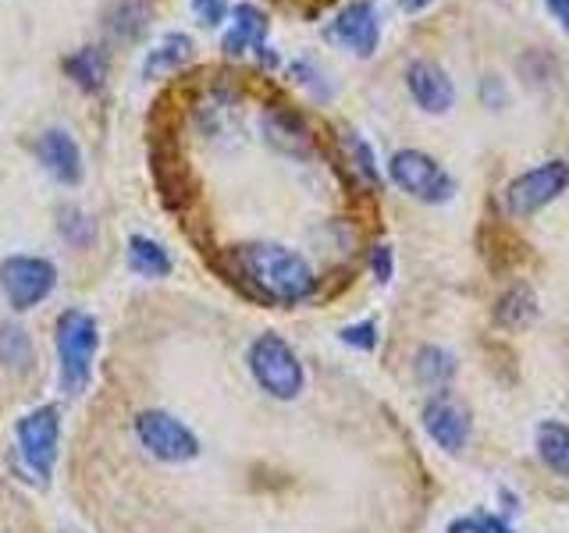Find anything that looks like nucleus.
<instances>
[{"instance_id":"nucleus-30","label":"nucleus","mask_w":569,"mask_h":533,"mask_svg":"<svg viewBox=\"0 0 569 533\" xmlns=\"http://www.w3.org/2000/svg\"><path fill=\"white\" fill-rule=\"evenodd\" d=\"M292 76H296L302 86H310L317 97H328V86L320 82V79H325V71H320L313 61H296V64H292Z\"/></svg>"},{"instance_id":"nucleus-2","label":"nucleus","mask_w":569,"mask_h":533,"mask_svg":"<svg viewBox=\"0 0 569 533\" xmlns=\"http://www.w3.org/2000/svg\"><path fill=\"white\" fill-rule=\"evenodd\" d=\"M58 360H61V391L82 395L93 381V360L100 349V328L86 310H64L58 316Z\"/></svg>"},{"instance_id":"nucleus-26","label":"nucleus","mask_w":569,"mask_h":533,"mask_svg":"<svg viewBox=\"0 0 569 533\" xmlns=\"http://www.w3.org/2000/svg\"><path fill=\"white\" fill-rule=\"evenodd\" d=\"M449 533H512L506 520H498V515H462V520H452L449 523Z\"/></svg>"},{"instance_id":"nucleus-1","label":"nucleus","mask_w":569,"mask_h":533,"mask_svg":"<svg viewBox=\"0 0 569 533\" xmlns=\"http://www.w3.org/2000/svg\"><path fill=\"white\" fill-rule=\"evenodd\" d=\"M239 278L249 284V295L263 302H278V306H296V302L310 299L317 289L313 266L292 253L289 245L274 242H253L242 245L236 253Z\"/></svg>"},{"instance_id":"nucleus-12","label":"nucleus","mask_w":569,"mask_h":533,"mask_svg":"<svg viewBox=\"0 0 569 533\" xmlns=\"http://www.w3.org/2000/svg\"><path fill=\"white\" fill-rule=\"evenodd\" d=\"M36 157H40V164L58 178L61 185L82 182V150L64 129H47L36 139Z\"/></svg>"},{"instance_id":"nucleus-21","label":"nucleus","mask_w":569,"mask_h":533,"mask_svg":"<svg viewBox=\"0 0 569 533\" xmlns=\"http://www.w3.org/2000/svg\"><path fill=\"white\" fill-rule=\"evenodd\" d=\"M413 370H417V381H420L423 388L445 391V388L452 384V378H456V355H452V352H445V349H438V345H423V349L417 352Z\"/></svg>"},{"instance_id":"nucleus-11","label":"nucleus","mask_w":569,"mask_h":533,"mask_svg":"<svg viewBox=\"0 0 569 533\" xmlns=\"http://www.w3.org/2000/svg\"><path fill=\"white\" fill-rule=\"evenodd\" d=\"M423 431L431 434V441L445 452H462L470 441V416L467 409L449 402L445 395L431 399L423 405Z\"/></svg>"},{"instance_id":"nucleus-7","label":"nucleus","mask_w":569,"mask_h":533,"mask_svg":"<svg viewBox=\"0 0 569 533\" xmlns=\"http://www.w3.org/2000/svg\"><path fill=\"white\" fill-rule=\"evenodd\" d=\"M18 452H22L26 466L40 476L50 480L53 462H58V444H61V413L58 405H40L29 416L18 420Z\"/></svg>"},{"instance_id":"nucleus-19","label":"nucleus","mask_w":569,"mask_h":533,"mask_svg":"<svg viewBox=\"0 0 569 533\" xmlns=\"http://www.w3.org/2000/svg\"><path fill=\"white\" fill-rule=\"evenodd\" d=\"M533 444L548 470H556L559 476H569V426L559 420H545L533 431Z\"/></svg>"},{"instance_id":"nucleus-33","label":"nucleus","mask_w":569,"mask_h":533,"mask_svg":"<svg viewBox=\"0 0 569 533\" xmlns=\"http://www.w3.org/2000/svg\"><path fill=\"white\" fill-rule=\"evenodd\" d=\"M435 0H399V8L406 11V14H420V11H427L431 8Z\"/></svg>"},{"instance_id":"nucleus-22","label":"nucleus","mask_w":569,"mask_h":533,"mask_svg":"<svg viewBox=\"0 0 569 533\" xmlns=\"http://www.w3.org/2000/svg\"><path fill=\"white\" fill-rule=\"evenodd\" d=\"M0 363L8 370H32L36 363V345L26 328L18 324H0Z\"/></svg>"},{"instance_id":"nucleus-17","label":"nucleus","mask_w":569,"mask_h":533,"mask_svg":"<svg viewBox=\"0 0 569 533\" xmlns=\"http://www.w3.org/2000/svg\"><path fill=\"white\" fill-rule=\"evenodd\" d=\"M150 4L147 0H118V4L107 11V32L114 36V40H121V43H132V40H139L142 32H147V26H150Z\"/></svg>"},{"instance_id":"nucleus-25","label":"nucleus","mask_w":569,"mask_h":533,"mask_svg":"<svg viewBox=\"0 0 569 533\" xmlns=\"http://www.w3.org/2000/svg\"><path fill=\"white\" fill-rule=\"evenodd\" d=\"M520 76L527 79V86H545L551 76H556V64H551V58L548 53H541V50H527L523 58H520Z\"/></svg>"},{"instance_id":"nucleus-9","label":"nucleus","mask_w":569,"mask_h":533,"mask_svg":"<svg viewBox=\"0 0 569 533\" xmlns=\"http://www.w3.org/2000/svg\"><path fill=\"white\" fill-rule=\"evenodd\" d=\"M328 40L342 43L346 50L370 58L381 43V18L373 0H349V4L331 18L328 26Z\"/></svg>"},{"instance_id":"nucleus-5","label":"nucleus","mask_w":569,"mask_h":533,"mask_svg":"<svg viewBox=\"0 0 569 533\" xmlns=\"http://www.w3.org/2000/svg\"><path fill=\"white\" fill-rule=\"evenodd\" d=\"M566 189H569V164L566 160H545V164L523 171L520 178H512L502 192V203H506V213H512V218H530V213L556 203Z\"/></svg>"},{"instance_id":"nucleus-6","label":"nucleus","mask_w":569,"mask_h":533,"mask_svg":"<svg viewBox=\"0 0 569 533\" xmlns=\"http://www.w3.org/2000/svg\"><path fill=\"white\" fill-rule=\"evenodd\" d=\"M53 289H58V266L43 257H8L0 263V292L18 313L36 310Z\"/></svg>"},{"instance_id":"nucleus-3","label":"nucleus","mask_w":569,"mask_h":533,"mask_svg":"<svg viewBox=\"0 0 569 533\" xmlns=\"http://www.w3.org/2000/svg\"><path fill=\"white\" fill-rule=\"evenodd\" d=\"M246 363H249V373H253V381L271 399L292 402L302 395V388H307V373H302L299 355L278 334H260L257 342L249 345Z\"/></svg>"},{"instance_id":"nucleus-18","label":"nucleus","mask_w":569,"mask_h":533,"mask_svg":"<svg viewBox=\"0 0 569 533\" xmlns=\"http://www.w3.org/2000/svg\"><path fill=\"white\" fill-rule=\"evenodd\" d=\"M189 58H192V40H189V36L186 32H168L164 40H160L147 53V61H142V76H147V79L168 76V71L182 68Z\"/></svg>"},{"instance_id":"nucleus-28","label":"nucleus","mask_w":569,"mask_h":533,"mask_svg":"<svg viewBox=\"0 0 569 533\" xmlns=\"http://www.w3.org/2000/svg\"><path fill=\"white\" fill-rule=\"evenodd\" d=\"M192 11L207 29H218L231 14V4H228V0H192Z\"/></svg>"},{"instance_id":"nucleus-23","label":"nucleus","mask_w":569,"mask_h":533,"mask_svg":"<svg viewBox=\"0 0 569 533\" xmlns=\"http://www.w3.org/2000/svg\"><path fill=\"white\" fill-rule=\"evenodd\" d=\"M58 231H61V239L68 245H76V249H89L97 242V221L89 218V213H82L79 207H61L58 210Z\"/></svg>"},{"instance_id":"nucleus-20","label":"nucleus","mask_w":569,"mask_h":533,"mask_svg":"<svg viewBox=\"0 0 569 533\" xmlns=\"http://www.w3.org/2000/svg\"><path fill=\"white\" fill-rule=\"evenodd\" d=\"M129 266H132V274L157 281V278H168L174 263L160 242H153L147 235H132L129 239Z\"/></svg>"},{"instance_id":"nucleus-27","label":"nucleus","mask_w":569,"mask_h":533,"mask_svg":"<svg viewBox=\"0 0 569 533\" xmlns=\"http://www.w3.org/2000/svg\"><path fill=\"white\" fill-rule=\"evenodd\" d=\"M342 338L346 345H352V349H360V352H373L378 349V324L373 320H360V324H349V328H342Z\"/></svg>"},{"instance_id":"nucleus-8","label":"nucleus","mask_w":569,"mask_h":533,"mask_svg":"<svg viewBox=\"0 0 569 533\" xmlns=\"http://www.w3.org/2000/svg\"><path fill=\"white\" fill-rule=\"evenodd\" d=\"M136 434L142 441V449L160 462H189L200 455V438H196L178 416L164 413V409H147V413H139Z\"/></svg>"},{"instance_id":"nucleus-14","label":"nucleus","mask_w":569,"mask_h":533,"mask_svg":"<svg viewBox=\"0 0 569 533\" xmlns=\"http://www.w3.org/2000/svg\"><path fill=\"white\" fill-rule=\"evenodd\" d=\"M267 32H271V18L257 4H236L231 8V29L224 32V53L228 58H242V53H260L267 47Z\"/></svg>"},{"instance_id":"nucleus-16","label":"nucleus","mask_w":569,"mask_h":533,"mask_svg":"<svg viewBox=\"0 0 569 533\" xmlns=\"http://www.w3.org/2000/svg\"><path fill=\"white\" fill-rule=\"evenodd\" d=\"M533 316H538V299L527 289V284H512V289L498 299L495 306V324L506 328V331H523L533 324Z\"/></svg>"},{"instance_id":"nucleus-29","label":"nucleus","mask_w":569,"mask_h":533,"mask_svg":"<svg viewBox=\"0 0 569 533\" xmlns=\"http://www.w3.org/2000/svg\"><path fill=\"white\" fill-rule=\"evenodd\" d=\"M370 271H373V278H378L381 284H388L391 281V271H396V253H391V245H373L370 249Z\"/></svg>"},{"instance_id":"nucleus-15","label":"nucleus","mask_w":569,"mask_h":533,"mask_svg":"<svg viewBox=\"0 0 569 533\" xmlns=\"http://www.w3.org/2000/svg\"><path fill=\"white\" fill-rule=\"evenodd\" d=\"M64 76L76 82L82 93H103L107 86V53L100 47H82L64 58Z\"/></svg>"},{"instance_id":"nucleus-10","label":"nucleus","mask_w":569,"mask_h":533,"mask_svg":"<svg viewBox=\"0 0 569 533\" xmlns=\"http://www.w3.org/2000/svg\"><path fill=\"white\" fill-rule=\"evenodd\" d=\"M406 89H409V97L417 100L420 111H427V114H449L452 103H456V86L449 79V71H445L438 61H427V58L409 61Z\"/></svg>"},{"instance_id":"nucleus-13","label":"nucleus","mask_w":569,"mask_h":533,"mask_svg":"<svg viewBox=\"0 0 569 533\" xmlns=\"http://www.w3.org/2000/svg\"><path fill=\"white\" fill-rule=\"evenodd\" d=\"M263 135L267 142H271L274 150L289 153V157H310L313 153V135L307 129V121H302V114H296L292 107H267L263 111Z\"/></svg>"},{"instance_id":"nucleus-24","label":"nucleus","mask_w":569,"mask_h":533,"mask_svg":"<svg viewBox=\"0 0 569 533\" xmlns=\"http://www.w3.org/2000/svg\"><path fill=\"white\" fill-rule=\"evenodd\" d=\"M342 150L349 157V164L352 171L363 178V182H370L373 189L381 185V171H378V160H373V150H370V142L363 135H356V132H342Z\"/></svg>"},{"instance_id":"nucleus-32","label":"nucleus","mask_w":569,"mask_h":533,"mask_svg":"<svg viewBox=\"0 0 569 533\" xmlns=\"http://www.w3.org/2000/svg\"><path fill=\"white\" fill-rule=\"evenodd\" d=\"M545 8H548V14L559 22V29L569 36V0H545Z\"/></svg>"},{"instance_id":"nucleus-31","label":"nucleus","mask_w":569,"mask_h":533,"mask_svg":"<svg viewBox=\"0 0 569 533\" xmlns=\"http://www.w3.org/2000/svg\"><path fill=\"white\" fill-rule=\"evenodd\" d=\"M477 93L480 100H485V107H491V111H498V107L506 103V82L498 79V76H485L477 86Z\"/></svg>"},{"instance_id":"nucleus-4","label":"nucleus","mask_w":569,"mask_h":533,"mask_svg":"<svg viewBox=\"0 0 569 533\" xmlns=\"http://www.w3.org/2000/svg\"><path fill=\"white\" fill-rule=\"evenodd\" d=\"M388 174L406 195L420 203H449L456 195V182L438 160L423 150H399L388 160Z\"/></svg>"}]
</instances>
